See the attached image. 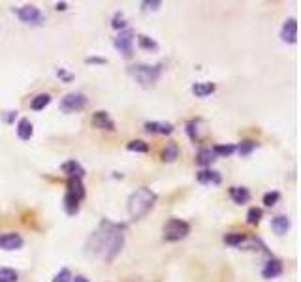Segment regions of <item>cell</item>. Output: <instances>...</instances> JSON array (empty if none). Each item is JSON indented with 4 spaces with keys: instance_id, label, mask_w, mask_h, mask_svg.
<instances>
[{
    "instance_id": "obj_24",
    "label": "cell",
    "mask_w": 301,
    "mask_h": 282,
    "mask_svg": "<svg viewBox=\"0 0 301 282\" xmlns=\"http://www.w3.org/2000/svg\"><path fill=\"white\" fill-rule=\"evenodd\" d=\"M138 43H140L141 49H145V51H158V43L154 42L152 38H149V36L140 34V36H138Z\"/></svg>"
},
{
    "instance_id": "obj_23",
    "label": "cell",
    "mask_w": 301,
    "mask_h": 282,
    "mask_svg": "<svg viewBox=\"0 0 301 282\" xmlns=\"http://www.w3.org/2000/svg\"><path fill=\"white\" fill-rule=\"evenodd\" d=\"M51 102V96L49 94H38L36 98H32V102H30V107H32L34 111H42L45 105Z\"/></svg>"
},
{
    "instance_id": "obj_28",
    "label": "cell",
    "mask_w": 301,
    "mask_h": 282,
    "mask_svg": "<svg viewBox=\"0 0 301 282\" xmlns=\"http://www.w3.org/2000/svg\"><path fill=\"white\" fill-rule=\"evenodd\" d=\"M213 153H215V157H230L236 153V145H215Z\"/></svg>"
},
{
    "instance_id": "obj_34",
    "label": "cell",
    "mask_w": 301,
    "mask_h": 282,
    "mask_svg": "<svg viewBox=\"0 0 301 282\" xmlns=\"http://www.w3.org/2000/svg\"><path fill=\"white\" fill-rule=\"evenodd\" d=\"M124 27H126L124 17H122L120 13H117V15H115V19H113V29H124Z\"/></svg>"
},
{
    "instance_id": "obj_37",
    "label": "cell",
    "mask_w": 301,
    "mask_h": 282,
    "mask_svg": "<svg viewBox=\"0 0 301 282\" xmlns=\"http://www.w3.org/2000/svg\"><path fill=\"white\" fill-rule=\"evenodd\" d=\"M57 10H66V4L62 2V4H57Z\"/></svg>"
},
{
    "instance_id": "obj_3",
    "label": "cell",
    "mask_w": 301,
    "mask_h": 282,
    "mask_svg": "<svg viewBox=\"0 0 301 282\" xmlns=\"http://www.w3.org/2000/svg\"><path fill=\"white\" fill-rule=\"evenodd\" d=\"M128 73L145 89L154 87L160 79V68L158 66H149V64H134L128 68Z\"/></svg>"
},
{
    "instance_id": "obj_31",
    "label": "cell",
    "mask_w": 301,
    "mask_h": 282,
    "mask_svg": "<svg viewBox=\"0 0 301 282\" xmlns=\"http://www.w3.org/2000/svg\"><path fill=\"white\" fill-rule=\"evenodd\" d=\"M198 126H200V121H190L186 125V134L192 141H198Z\"/></svg>"
},
{
    "instance_id": "obj_33",
    "label": "cell",
    "mask_w": 301,
    "mask_h": 282,
    "mask_svg": "<svg viewBox=\"0 0 301 282\" xmlns=\"http://www.w3.org/2000/svg\"><path fill=\"white\" fill-rule=\"evenodd\" d=\"M280 199V194L279 192H268L266 196H264V203L268 205V207H273L277 201Z\"/></svg>"
},
{
    "instance_id": "obj_7",
    "label": "cell",
    "mask_w": 301,
    "mask_h": 282,
    "mask_svg": "<svg viewBox=\"0 0 301 282\" xmlns=\"http://www.w3.org/2000/svg\"><path fill=\"white\" fill-rule=\"evenodd\" d=\"M17 15L23 23H29V25H42L43 23L42 11L36 6H23L21 10H17Z\"/></svg>"
},
{
    "instance_id": "obj_2",
    "label": "cell",
    "mask_w": 301,
    "mask_h": 282,
    "mask_svg": "<svg viewBox=\"0 0 301 282\" xmlns=\"http://www.w3.org/2000/svg\"><path fill=\"white\" fill-rule=\"evenodd\" d=\"M154 201H156V194H154L150 188H147V187L138 188V190L128 198V215L134 220L143 219V217L152 209Z\"/></svg>"
},
{
    "instance_id": "obj_12",
    "label": "cell",
    "mask_w": 301,
    "mask_h": 282,
    "mask_svg": "<svg viewBox=\"0 0 301 282\" xmlns=\"http://www.w3.org/2000/svg\"><path fill=\"white\" fill-rule=\"evenodd\" d=\"M262 275H264V279H275V277H279V275H282V263L279 260H269L266 263V267L262 269Z\"/></svg>"
},
{
    "instance_id": "obj_9",
    "label": "cell",
    "mask_w": 301,
    "mask_h": 282,
    "mask_svg": "<svg viewBox=\"0 0 301 282\" xmlns=\"http://www.w3.org/2000/svg\"><path fill=\"white\" fill-rule=\"evenodd\" d=\"M280 38L288 43H296L298 42V21L292 17V19H286V23L282 25V31H280Z\"/></svg>"
},
{
    "instance_id": "obj_15",
    "label": "cell",
    "mask_w": 301,
    "mask_h": 282,
    "mask_svg": "<svg viewBox=\"0 0 301 282\" xmlns=\"http://www.w3.org/2000/svg\"><path fill=\"white\" fill-rule=\"evenodd\" d=\"M198 183H202V185H220V175L213 169H202L198 173Z\"/></svg>"
},
{
    "instance_id": "obj_10",
    "label": "cell",
    "mask_w": 301,
    "mask_h": 282,
    "mask_svg": "<svg viewBox=\"0 0 301 282\" xmlns=\"http://www.w3.org/2000/svg\"><path fill=\"white\" fill-rule=\"evenodd\" d=\"M92 125L100 128V130H115V123H113V119L106 113V111H96L94 115H92Z\"/></svg>"
},
{
    "instance_id": "obj_11",
    "label": "cell",
    "mask_w": 301,
    "mask_h": 282,
    "mask_svg": "<svg viewBox=\"0 0 301 282\" xmlns=\"http://www.w3.org/2000/svg\"><path fill=\"white\" fill-rule=\"evenodd\" d=\"M145 130H147L149 134H162V136H166V134H172L173 132V125L152 121V123H145Z\"/></svg>"
},
{
    "instance_id": "obj_1",
    "label": "cell",
    "mask_w": 301,
    "mask_h": 282,
    "mask_svg": "<svg viewBox=\"0 0 301 282\" xmlns=\"http://www.w3.org/2000/svg\"><path fill=\"white\" fill-rule=\"evenodd\" d=\"M122 230H124V226H119V224L104 220L87 243V254L100 256L102 260L111 261L124 245Z\"/></svg>"
},
{
    "instance_id": "obj_26",
    "label": "cell",
    "mask_w": 301,
    "mask_h": 282,
    "mask_svg": "<svg viewBox=\"0 0 301 282\" xmlns=\"http://www.w3.org/2000/svg\"><path fill=\"white\" fill-rule=\"evenodd\" d=\"M254 149H256V141H250V139H245V141H241V143H239V147H236V151L241 155V157H247V155H250Z\"/></svg>"
},
{
    "instance_id": "obj_19",
    "label": "cell",
    "mask_w": 301,
    "mask_h": 282,
    "mask_svg": "<svg viewBox=\"0 0 301 282\" xmlns=\"http://www.w3.org/2000/svg\"><path fill=\"white\" fill-rule=\"evenodd\" d=\"M17 136L21 137V139H25V141L32 137V123L29 119H21L17 123Z\"/></svg>"
},
{
    "instance_id": "obj_30",
    "label": "cell",
    "mask_w": 301,
    "mask_h": 282,
    "mask_svg": "<svg viewBox=\"0 0 301 282\" xmlns=\"http://www.w3.org/2000/svg\"><path fill=\"white\" fill-rule=\"evenodd\" d=\"M260 220H262V209H258V207H252V209H248L247 213V222L248 224H258Z\"/></svg>"
},
{
    "instance_id": "obj_18",
    "label": "cell",
    "mask_w": 301,
    "mask_h": 282,
    "mask_svg": "<svg viewBox=\"0 0 301 282\" xmlns=\"http://www.w3.org/2000/svg\"><path fill=\"white\" fill-rule=\"evenodd\" d=\"M230 196H232V199H234L236 203L241 205V203H247L248 199H250V192L243 187H232L230 188Z\"/></svg>"
},
{
    "instance_id": "obj_4",
    "label": "cell",
    "mask_w": 301,
    "mask_h": 282,
    "mask_svg": "<svg viewBox=\"0 0 301 282\" xmlns=\"http://www.w3.org/2000/svg\"><path fill=\"white\" fill-rule=\"evenodd\" d=\"M188 233H190V226H188V222H184V220H181V219L168 220V222L164 224V228H162L164 239L170 241V243L184 239Z\"/></svg>"
},
{
    "instance_id": "obj_36",
    "label": "cell",
    "mask_w": 301,
    "mask_h": 282,
    "mask_svg": "<svg viewBox=\"0 0 301 282\" xmlns=\"http://www.w3.org/2000/svg\"><path fill=\"white\" fill-rule=\"evenodd\" d=\"M72 282H89L85 279V277H81V275H79V277H75V279H72Z\"/></svg>"
},
{
    "instance_id": "obj_5",
    "label": "cell",
    "mask_w": 301,
    "mask_h": 282,
    "mask_svg": "<svg viewBox=\"0 0 301 282\" xmlns=\"http://www.w3.org/2000/svg\"><path fill=\"white\" fill-rule=\"evenodd\" d=\"M87 105V96L81 93H70L60 100V111L64 113H77Z\"/></svg>"
},
{
    "instance_id": "obj_8",
    "label": "cell",
    "mask_w": 301,
    "mask_h": 282,
    "mask_svg": "<svg viewBox=\"0 0 301 282\" xmlns=\"http://www.w3.org/2000/svg\"><path fill=\"white\" fill-rule=\"evenodd\" d=\"M23 247V237L19 233H2L0 235V249L2 251H17Z\"/></svg>"
},
{
    "instance_id": "obj_22",
    "label": "cell",
    "mask_w": 301,
    "mask_h": 282,
    "mask_svg": "<svg viewBox=\"0 0 301 282\" xmlns=\"http://www.w3.org/2000/svg\"><path fill=\"white\" fill-rule=\"evenodd\" d=\"M179 157V147L175 145V143H166L164 147V151H162V160L164 162H173L175 158Z\"/></svg>"
},
{
    "instance_id": "obj_35",
    "label": "cell",
    "mask_w": 301,
    "mask_h": 282,
    "mask_svg": "<svg viewBox=\"0 0 301 282\" xmlns=\"http://www.w3.org/2000/svg\"><path fill=\"white\" fill-rule=\"evenodd\" d=\"M141 6H143L145 10H158L162 6V2H158V0H154V2H143Z\"/></svg>"
},
{
    "instance_id": "obj_21",
    "label": "cell",
    "mask_w": 301,
    "mask_h": 282,
    "mask_svg": "<svg viewBox=\"0 0 301 282\" xmlns=\"http://www.w3.org/2000/svg\"><path fill=\"white\" fill-rule=\"evenodd\" d=\"M79 201L81 199H77L74 194H70V192H66L64 196V209L68 215H75L77 211H79Z\"/></svg>"
},
{
    "instance_id": "obj_6",
    "label": "cell",
    "mask_w": 301,
    "mask_h": 282,
    "mask_svg": "<svg viewBox=\"0 0 301 282\" xmlns=\"http://www.w3.org/2000/svg\"><path fill=\"white\" fill-rule=\"evenodd\" d=\"M134 38H136V34L132 31H120L117 38L113 40V45H115V49H117L122 57L130 59L132 53H134Z\"/></svg>"
},
{
    "instance_id": "obj_13",
    "label": "cell",
    "mask_w": 301,
    "mask_h": 282,
    "mask_svg": "<svg viewBox=\"0 0 301 282\" xmlns=\"http://www.w3.org/2000/svg\"><path fill=\"white\" fill-rule=\"evenodd\" d=\"M62 171H64L68 177H75V179H83V175H85V169L81 167L79 162H75V160L66 162L64 166H62Z\"/></svg>"
},
{
    "instance_id": "obj_14",
    "label": "cell",
    "mask_w": 301,
    "mask_h": 282,
    "mask_svg": "<svg viewBox=\"0 0 301 282\" xmlns=\"http://www.w3.org/2000/svg\"><path fill=\"white\" fill-rule=\"evenodd\" d=\"M271 228H273V231L277 235H284L288 231V228H290V219L284 217V215H279V217H275V219L271 220Z\"/></svg>"
},
{
    "instance_id": "obj_16",
    "label": "cell",
    "mask_w": 301,
    "mask_h": 282,
    "mask_svg": "<svg viewBox=\"0 0 301 282\" xmlns=\"http://www.w3.org/2000/svg\"><path fill=\"white\" fill-rule=\"evenodd\" d=\"M68 192H70V194H74L77 199L85 198V188H83V183H81V179L68 177Z\"/></svg>"
},
{
    "instance_id": "obj_25",
    "label": "cell",
    "mask_w": 301,
    "mask_h": 282,
    "mask_svg": "<svg viewBox=\"0 0 301 282\" xmlns=\"http://www.w3.org/2000/svg\"><path fill=\"white\" fill-rule=\"evenodd\" d=\"M245 241H247V235H245V233H228L224 237V243L226 245H230V247H241Z\"/></svg>"
},
{
    "instance_id": "obj_17",
    "label": "cell",
    "mask_w": 301,
    "mask_h": 282,
    "mask_svg": "<svg viewBox=\"0 0 301 282\" xmlns=\"http://www.w3.org/2000/svg\"><path fill=\"white\" fill-rule=\"evenodd\" d=\"M215 83H209V81H202V83H196L192 87V93L198 96V98H205L209 94L215 93Z\"/></svg>"
},
{
    "instance_id": "obj_20",
    "label": "cell",
    "mask_w": 301,
    "mask_h": 282,
    "mask_svg": "<svg viewBox=\"0 0 301 282\" xmlns=\"http://www.w3.org/2000/svg\"><path fill=\"white\" fill-rule=\"evenodd\" d=\"M196 162H198L200 166H211V164L215 162V153H213V149H200V153H198V157H196Z\"/></svg>"
},
{
    "instance_id": "obj_29",
    "label": "cell",
    "mask_w": 301,
    "mask_h": 282,
    "mask_svg": "<svg viewBox=\"0 0 301 282\" xmlns=\"http://www.w3.org/2000/svg\"><path fill=\"white\" fill-rule=\"evenodd\" d=\"M126 149L132 151V153H147V151H149V145H147L145 141L136 139V141H130L128 145H126Z\"/></svg>"
},
{
    "instance_id": "obj_27",
    "label": "cell",
    "mask_w": 301,
    "mask_h": 282,
    "mask_svg": "<svg viewBox=\"0 0 301 282\" xmlns=\"http://www.w3.org/2000/svg\"><path fill=\"white\" fill-rule=\"evenodd\" d=\"M19 275L10 267H0V282H17Z\"/></svg>"
},
{
    "instance_id": "obj_32",
    "label": "cell",
    "mask_w": 301,
    "mask_h": 282,
    "mask_svg": "<svg viewBox=\"0 0 301 282\" xmlns=\"http://www.w3.org/2000/svg\"><path fill=\"white\" fill-rule=\"evenodd\" d=\"M72 273H70V269H60V271L55 275L53 282H72Z\"/></svg>"
}]
</instances>
